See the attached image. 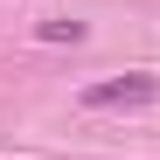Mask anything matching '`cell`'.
I'll return each instance as SVG.
<instances>
[{
    "label": "cell",
    "mask_w": 160,
    "mask_h": 160,
    "mask_svg": "<svg viewBox=\"0 0 160 160\" xmlns=\"http://www.w3.org/2000/svg\"><path fill=\"white\" fill-rule=\"evenodd\" d=\"M42 42H84V21H42Z\"/></svg>",
    "instance_id": "7a4b0ae2"
},
{
    "label": "cell",
    "mask_w": 160,
    "mask_h": 160,
    "mask_svg": "<svg viewBox=\"0 0 160 160\" xmlns=\"http://www.w3.org/2000/svg\"><path fill=\"white\" fill-rule=\"evenodd\" d=\"M91 112H132V104H160V77L153 70H132V77H98L84 91Z\"/></svg>",
    "instance_id": "6da1fadb"
}]
</instances>
